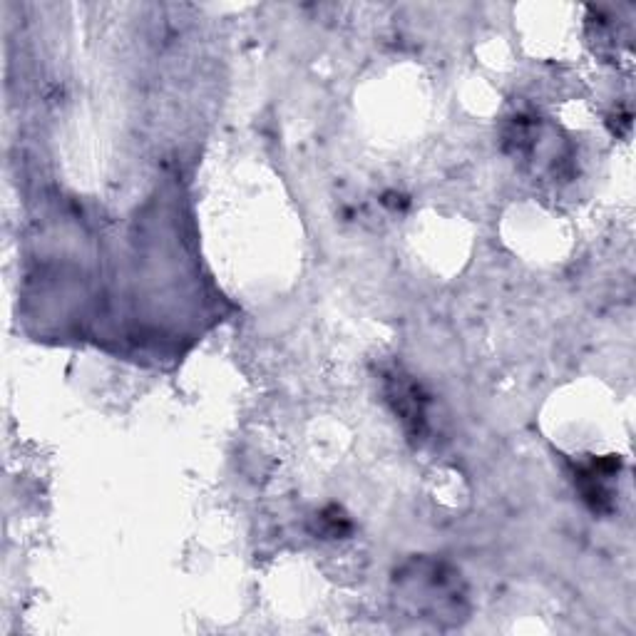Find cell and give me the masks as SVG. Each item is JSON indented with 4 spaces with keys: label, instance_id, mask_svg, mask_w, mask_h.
<instances>
[{
    "label": "cell",
    "instance_id": "6da1fadb",
    "mask_svg": "<svg viewBox=\"0 0 636 636\" xmlns=\"http://www.w3.org/2000/svg\"><path fill=\"white\" fill-rule=\"evenodd\" d=\"M386 396H388V403H391L393 410H396L400 423L405 425V430H408L413 438L423 435L425 403H428L423 388H420L410 376H403L400 371H393L386 376Z\"/></svg>",
    "mask_w": 636,
    "mask_h": 636
},
{
    "label": "cell",
    "instance_id": "7a4b0ae2",
    "mask_svg": "<svg viewBox=\"0 0 636 636\" xmlns=\"http://www.w3.org/2000/svg\"><path fill=\"white\" fill-rule=\"evenodd\" d=\"M318 525H321V535L326 537H346L351 535L353 530L351 520H348V517L343 515V510H338V507H326V510L318 515Z\"/></svg>",
    "mask_w": 636,
    "mask_h": 636
}]
</instances>
